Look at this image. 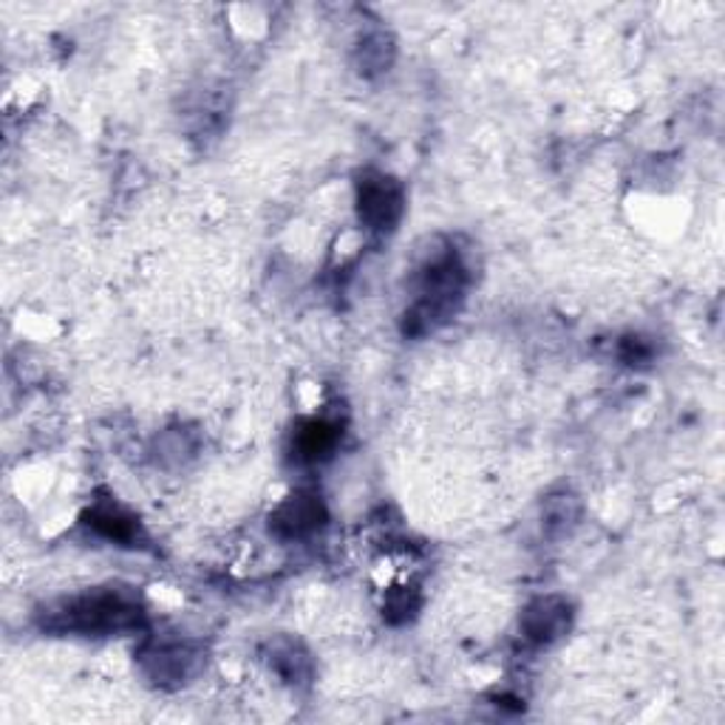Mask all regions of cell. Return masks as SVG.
Instances as JSON below:
<instances>
[{
    "mask_svg": "<svg viewBox=\"0 0 725 725\" xmlns=\"http://www.w3.org/2000/svg\"><path fill=\"white\" fill-rule=\"evenodd\" d=\"M91 527L100 533V536L111 538V542H131L133 536H137V524H133L131 516H125V513L120 511V507H97L94 513H91Z\"/></svg>",
    "mask_w": 725,
    "mask_h": 725,
    "instance_id": "obj_6",
    "label": "cell"
},
{
    "mask_svg": "<svg viewBox=\"0 0 725 725\" xmlns=\"http://www.w3.org/2000/svg\"><path fill=\"white\" fill-rule=\"evenodd\" d=\"M66 618H69V626L82 632L125 630V626L137 624L139 606L120 593H100L74 601L66 610Z\"/></svg>",
    "mask_w": 725,
    "mask_h": 725,
    "instance_id": "obj_1",
    "label": "cell"
},
{
    "mask_svg": "<svg viewBox=\"0 0 725 725\" xmlns=\"http://www.w3.org/2000/svg\"><path fill=\"white\" fill-rule=\"evenodd\" d=\"M564 621H567V606L558 604V601H538L527 610L524 630L536 641H550L564 630Z\"/></svg>",
    "mask_w": 725,
    "mask_h": 725,
    "instance_id": "obj_4",
    "label": "cell"
},
{
    "mask_svg": "<svg viewBox=\"0 0 725 725\" xmlns=\"http://www.w3.org/2000/svg\"><path fill=\"white\" fill-rule=\"evenodd\" d=\"M323 524V505L318 496L310 493H298V496L286 499L284 505L278 507L272 516V530L284 538H301L312 530Z\"/></svg>",
    "mask_w": 725,
    "mask_h": 725,
    "instance_id": "obj_3",
    "label": "cell"
},
{
    "mask_svg": "<svg viewBox=\"0 0 725 725\" xmlns=\"http://www.w3.org/2000/svg\"><path fill=\"white\" fill-rule=\"evenodd\" d=\"M334 442H338V431L329 423H321V420H312V423L303 425L295 436V451L301 460L318 462L326 460L334 451Z\"/></svg>",
    "mask_w": 725,
    "mask_h": 725,
    "instance_id": "obj_5",
    "label": "cell"
},
{
    "mask_svg": "<svg viewBox=\"0 0 725 725\" xmlns=\"http://www.w3.org/2000/svg\"><path fill=\"white\" fill-rule=\"evenodd\" d=\"M358 210L372 230H392L403 215V190L394 179H366L360 184Z\"/></svg>",
    "mask_w": 725,
    "mask_h": 725,
    "instance_id": "obj_2",
    "label": "cell"
}]
</instances>
